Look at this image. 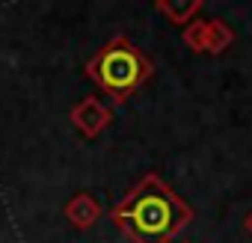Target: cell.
I'll use <instances>...</instances> for the list:
<instances>
[{
  "label": "cell",
  "mask_w": 252,
  "mask_h": 243,
  "mask_svg": "<svg viewBox=\"0 0 252 243\" xmlns=\"http://www.w3.org/2000/svg\"><path fill=\"white\" fill-rule=\"evenodd\" d=\"M193 216V208L155 172H149L110 211L113 225L128 234L131 243H172Z\"/></svg>",
  "instance_id": "6da1fadb"
},
{
  "label": "cell",
  "mask_w": 252,
  "mask_h": 243,
  "mask_svg": "<svg viewBox=\"0 0 252 243\" xmlns=\"http://www.w3.org/2000/svg\"><path fill=\"white\" fill-rule=\"evenodd\" d=\"M83 71L104 95H110L113 104H125L152 77L155 65L128 36H113L104 48H98Z\"/></svg>",
  "instance_id": "7a4b0ae2"
},
{
  "label": "cell",
  "mask_w": 252,
  "mask_h": 243,
  "mask_svg": "<svg viewBox=\"0 0 252 243\" xmlns=\"http://www.w3.org/2000/svg\"><path fill=\"white\" fill-rule=\"evenodd\" d=\"M71 125L86 137V140H95L98 134H104L110 125H113V110L98 98V95H86L80 104L71 107Z\"/></svg>",
  "instance_id": "3957f363"
},
{
  "label": "cell",
  "mask_w": 252,
  "mask_h": 243,
  "mask_svg": "<svg viewBox=\"0 0 252 243\" xmlns=\"http://www.w3.org/2000/svg\"><path fill=\"white\" fill-rule=\"evenodd\" d=\"M101 213H104L101 202H98L95 196H89V193H77V196L68 199V205H65V219H68L74 228H92V225L101 219Z\"/></svg>",
  "instance_id": "277c9868"
},
{
  "label": "cell",
  "mask_w": 252,
  "mask_h": 243,
  "mask_svg": "<svg viewBox=\"0 0 252 243\" xmlns=\"http://www.w3.org/2000/svg\"><path fill=\"white\" fill-rule=\"evenodd\" d=\"M155 9H158L169 24L187 27V24L196 21V15L205 9V3H202V0H158Z\"/></svg>",
  "instance_id": "5b68a950"
},
{
  "label": "cell",
  "mask_w": 252,
  "mask_h": 243,
  "mask_svg": "<svg viewBox=\"0 0 252 243\" xmlns=\"http://www.w3.org/2000/svg\"><path fill=\"white\" fill-rule=\"evenodd\" d=\"M231 42H234V33H231V27L225 21H220V18L205 21V54L217 57V54L228 51Z\"/></svg>",
  "instance_id": "8992f818"
},
{
  "label": "cell",
  "mask_w": 252,
  "mask_h": 243,
  "mask_svg": "<svg viewBox=\"0 0 252 243\" xmlns=\"http://www.w3.org/2000/svg\"><path fill=\"white\" fill-rule=\"evenodd\" d=\"M184 45L193 51V54H205V21H193L184 27Z\"/></svg>",
  "instance_id": "52a82bcc"
},
{
  "label": "cell",
  "mask_w": 252,
  "mask_h": 243,
  "mask_svg": "<svg viewBox=\"0 0 252 243\" xmlns=\"http://www.w3.org/2000/svg\"><path fill=\"white\" fill-rule=\"evenodd\" d=\"M243 228H246V231H249V237H252V211L246 213V219H243Z\"/></svg>",
  "instance_id": "ba28073f"
},
{
  "label": "cell",
  "mask_w": 252,
  "mask_h": 243,
  "mask_svg": "<svg viewBox=\"0 0 252 243\" xmlns=\"http://www.w3.org/2000/svg\"><path fill=\"white\" fill-rule=\"evenodd\" d=\"M181 243H187V240H181Z\"/></svg>",
  "instance_id": "9c48e42d"
}]
</instances>
